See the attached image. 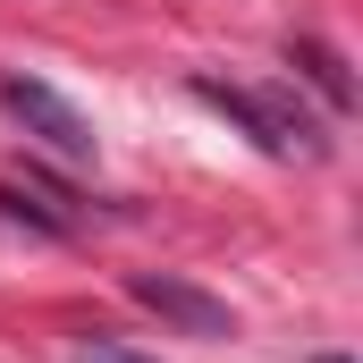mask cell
<instances>
[{"mask_svg": "<svg viewBox=\"0 0 363 363\" xmlns=\"http://www.w3.org/2000/svg\"><path fill=\"white\" fill-rule=\"evenodd\" d=\"M321 363H347V355H321Z\"/></svg>", "mask_w": 363, "mask_h": 363, "instance_id": "6", "label": "cell"}, {"mask_svg": "<svg viewBox=\"0 0 363 363\" xmlns=\"http://www.w3.org/2000/svg\"><path fill=\"white\" fill-rule=\"evenodd\" d=\"M0 101H9V118H17L26 135H43L60 161H93L101 135H93V118L68 101V93H51L43 77H0Z\"/></svg>", "mask_w": 363, "mask_h": 363, "instance_id": "2", "label": "cell"}, {"mask_svg": "<svg viewBox=\"0 0 363 363\" xmlns=\"http://www.w3.org/2000/svg\"><path fill=\"white\" fill-rule=\"evenodd\" d=\"M296 68L330 93V110H347V101H355V85H347V68H338V51H330V43H296Z\"/></svg>", "mask_w": 363, "mask_h": 363, "instance_id": "4", "label": "cell"}, {"mask_svg": "<svg viewBox=\"0 0 363 363\" xmlns=\"http://www.w3.org/2000/svg\"><path fill=\"white\" fill-rule=\"evenodd\" d=\"M127 287H135V304H152L161 321H178L186 338H228V330H237V313H228L220 296H203L194 279H169V271H135Z\"/></svg>", "mask_w": 363, "mask_h": 363, "instance_id": "3", "label": "cell"}, {"mask_svg": "<svg viewBox=\"0 0 363 363\" xmlns=\"http://www.w3.org/2000/svg\"><path fill=\"white\" fill-rule=\"evenodd\" d=\"M77 363H152V355H135V347H118V338H93V347H77Z\"/></svg>", "mask_w": 363, "mask_h": 363, "instance_id": "5", "label": "cell"}, {"mask_svg": "<svg viewBox=\"0 0 363 363\" xmlns=\"http://www.w3.org/2000/svg\"><path fill=\"white\" fill-rule=\"evenodd\" d=\"M194 101H211L220 118H237L262 152H321V127L304 118V101H287V93H254V85H220V77H194Z\"/></svg>", "mask_w": 363, "mask_h": 363, "instance_id": "1", "label": "cell"}]
</instances>
